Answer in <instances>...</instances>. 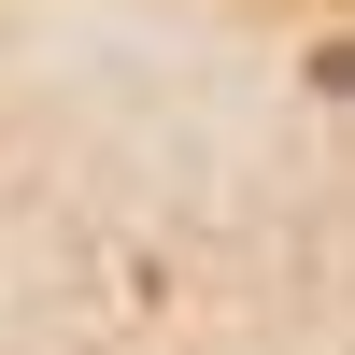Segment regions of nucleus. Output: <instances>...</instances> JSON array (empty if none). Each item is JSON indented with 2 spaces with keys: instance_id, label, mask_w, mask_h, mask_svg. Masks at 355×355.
Instances as JSON below:
<instances>
[{
  "instance_id": "1",
  "label": "nucleus",
  "mask_w": 355,
  "mask_h": 355,
  "mask_svg": "<svg viewBox=\"0 0 355 355\" xmlns=\"http://www.w3.org/2000/svg\"><path fill=\"white\" fill-rule=\"evenodd\" d=\"M313 71H327V100H355V43H327V57H313Z\"/></svg>"
}]
</instances>
